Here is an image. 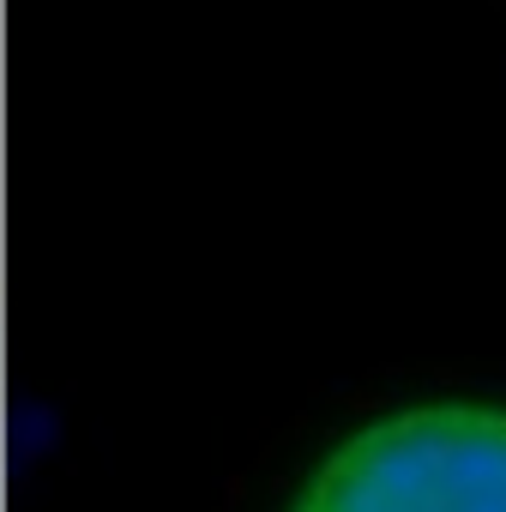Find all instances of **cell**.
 <instances>
[{
	"instance_id": "1",
	"label": "cell",
	"mask_w": 506,
	"mask_h": 512,
	"mask_svg": "<svg viewBox=\"0 0 506 512\" xmlns=\"http://www.w3.org/2000/svg\"><path fill=\"white\" fill-rule=\"evenodd\" d=\"M284 512H506V404L428 398L338 434Z\"/></svg>"
}]
</instances>
